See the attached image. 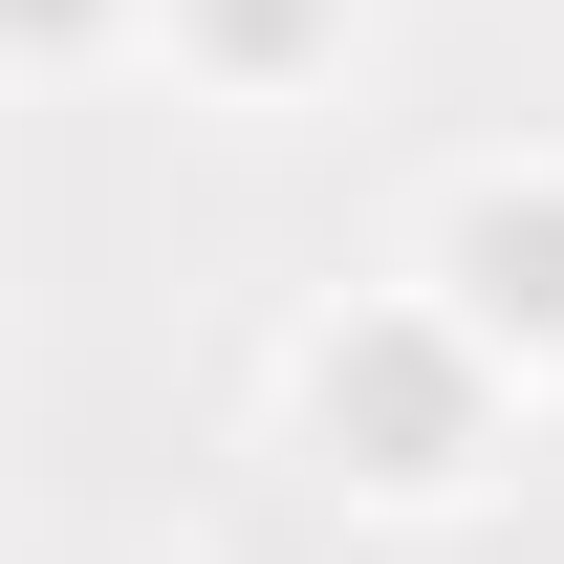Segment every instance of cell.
Segmentation results:
<instances>
[{
	"label": "cell",
	"instance_id": "6da1fadb",
	"mask_svg": "<svg viewBox=\"0 0 564 564\" xmlns=\"http://www.w3.org/2000/svg\"><path fill=\"white\" fill-rule=\"evenodd\" d=\"M326 434H348L369 478H456V434H478L456 326H348V348H326Z\"/></svg>",
	"mask_w": 564,
	"mask_h": 564
},
{
	"label": "cell",
	"instance_id": "7a4b0ae2",
	"mask_svg": "<svg viewBox=\"0 0 564 564\" xmlns=\"http://www.w3.org/2000/svg\"><path fill=\"white\" fill-rule=\"evenodd\" d=\"M456 282H478V326H564V174L456 217Z\"/></svg>",
	"mask_w": 564,
	"mask_h": 564
},
{
	"label": "cell",
	"instance_id": "3957f363",
	"mask_svg": "<svg viewBox=\"0 0 564 564\" xmlns=\"http://www.w3.org/2000/svg\"><path fill=\"white\" fill-rule=\"evenodd\" d=\"M174 22H196L217 66H282V44H304V22H326V0H174Z\"/></svg>",
	"mask_w": 564,
	"mask_h": 564
},
{
	"label": "cell",
	"instance_id": "277c9868",
	"mask_svg": "<svg viewBox=\"0 0 564 564\" xmlns=\"http://www.w3.org/2000/svg\"><path fill=\"white\" fill-rule=\"evenodd\" d=\"M0 22H87V0H0Z\"/></svg>",
	"mask_w": 564,
	"mask_h": 564
}]
</instances>
